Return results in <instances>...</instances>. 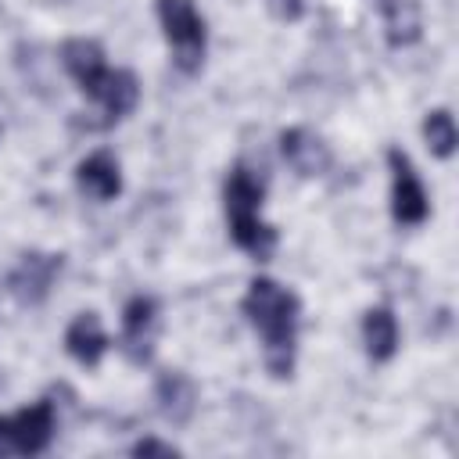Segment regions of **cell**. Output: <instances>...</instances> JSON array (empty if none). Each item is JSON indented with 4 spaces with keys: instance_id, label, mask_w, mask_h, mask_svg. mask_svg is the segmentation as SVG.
Here are the masks:
<instances>
[{
    "instance_id": "15",
    "label": "cell",
    "mask_w": 459,
    "mask_h": 459,
    "mask_svg": "<svg viewBox=\"0 0 459 459\" xmlns=\"http://www.w3.org/2000/svg\"><path fill=\"white\" fill-rule=\"evenodd\" d=\"M423 140H427V147H430L434 158H452V154H455V143H459L452 111L434 108V111L423 118Z\"/></svg>"
},
{
    "instance_id": "9",
    "label": "cell",
    "mask_w": 459,
    "mask_h": 459,
    "mask_svg": "<svg viewBox=\"0 0 459 459\" xmlns=\"http://www.w3.org/2000/svg\"><path fill=\"white\" fill-rule=\"evenodd\" d=\"M280 154L298 176H323L330 169V147L301 126H290L280 133Z\"/></svg>"
},
{
    "instance_id": "5",
    "label": "cell",
    "mask_w": 459,
    "mask_h": 459,
    "mask_svg": "<svg viewBox=\"0 0 459 459\" xmlns=\"http://www.w3.org/2000/svg\"><path fill=\"white\" fill-rule=\"evenodd\" d=\"M57 420H54V402L39 398L14 416H0V459L4 455H39L54 441Z\"/></svg>"
},
{
    "instance_id": "11",
    "label": "cell",
    "mask_w": 459,
    "mask_h": 459,
    "mask_svg": "<svg viewBox=\"0 0 459 459\" xmlns=\"http://www.w3.org/2000/svg\"><path fill=\"white\" fill-rule=\"evenodd\" d=\"M154 398H158V412H161L169 423H176V427H183V423L194 416V409H197V387H194V380H190L186 373H179V369H165V373L158 377Z\"/></svg>"
},
{
    "instance_id": "4",
    "label": "cell",
    "mask_w": 459,
    "mask_h": 459,
    "mask_svg": "<svg viewBox=\"0 0 459 459\" xmlns=\"http://www.w3.org/2000/svg\"><path fill=\"white\" fill-rule=\"evenodd\" d=\"M158 22L165 29V39L172 47V61L183 75L201 72L204 65V47H208V32H204V18L197 14L194 0H158Z\"/></svg>"
},
{
    "instance_id": "16",
    "label": "cell",
    "mask_w": 459,
    "mask_h": 459,
    "mask_svg": "<svg viewBox=\"0 0 459 459\" xmlns=\"http://www.w3.org/2000/svg\"><path fill=\"white\" fill-rule=\"evenodd\" d=\"M133 455H165V459H176L179 448L169 445V441H158V437H143V441L133 445Z\"/></svg>"
},
{
    "instance_id": "3",
    "label": "cell",
    "mask_w": 459,
    "mask_h": 459,
    "mask_svg": "<svg viewBox=\"0 0 459 459\" xmlns=\"http://www.w3.org/2000/svg\"><path fill=\"white\" fill-rule=\"evenodd\" d=\"M262 194L265 186L244 169L237 165L230 176H226V186H222V197H226V219H230V237L240 251H247L255 262H269L276 244H280V233L258 219V208H262Z\"/></svg>"
},
{
    "instance_id": "7",
    "label": "cell",
    "mask_w": 459,
    "mask_h": 459,
    "mask_svg": "<svg viewBox=\"0 0 459 459\" xmlns=\"http://www.w3.org/2000/svg\"><path fill=\"white\" fill-rule=\"evenodd\" d=\"M65 258L54 255V251H29L22 255V262L7 273V294L18 301V305H43L57 273H61Z\"/></svg>"
},
{
    "instance_id": "6",
    "label": "cell",
    "mask_w": 459,
    "mask_h": 459,
    "mask_svg": "<svg viewBox=\"0 0 459 459\" xmlns=\"http://www.w3.org/2000/svg\"><path fill=\"white\" fill-rule=\"evenodd\" d=\"M387 169H391V215L398 226H420L430 215L427 190L402 147L387 151Z\"/></svg>"
},
{
    "instance_id": "10",
    "label": "cell",
    "mask_w": 459,
    "mask_h": 459,
    "mask_svg": "<svg viewBox=\"0 0 459 459\" xmlns=\"http://www.w3.org/2000/svg\"><path fill=\"white\" fill-rule=\"evenodd\" d=\"M75 183L86 197L93 201H115L122 194V172H118V161L111 151H93L79 161L75 169Z\"/></svg>"
},
{
    "instance_id": "8",
    "label": "cell",
    "mask_w": 459,
    "mask_h": 459,
    "mask_svg": "<svg viewBox=\"0 0 459 459\" xmlns=\"http://www.w3.org/2000/svg\"><path fill=\"white\" fill-rule=\"evenodd\" d=\"M154 333H158V305L154 298H129L122 308V337L118 348L133 366H147L154 355Z\"/></svg>"
},
{
    "instance_id": "13",
    "label": "cell",
    "mask_w": 459,
    "mask_h": 459,
    "mask_svg": "<svg viewBox=\"0 0 459 459\" xmlns=\"http://www.w3.org/2000/svg\"><path fill=\"white\" fill-rule=\"evenodd\" d=\"M384 18V36L391 47H412L423 32L416 0H373Z\"/></svg>"
},
{
    "instance_id": "17",
    "label": "cell",
    "mask_w": 459,
    "mask_h": 459,
    "mask_svg": "<svg viewBox=\"0 0 459 459\" xmlns=\"http://www.w3.org/2000/svg\"><path fill=\"white\" fill-rule=\"evenodd\" d=\"M273 11L283 22H298L305 14V0H273Z\"/></svg>"
},
{
    "instance_id": "1",
    "label": "cell",
    "mask_w": 459,
    "mask_h": 459,
    "mask_svg": "<svg viewBox=\"0 0 459 459\" xmlns=\"http://www.w3.org/2000/svg\"><path fill=\"white\" fill-rule=\"evenodd\" d=\"M240 308L262 337L269 377L287 380L294 373V351H298V316H301L298 294L269 276H255L247 283Z\"/></svg>"
},
{
    "instance_id": "12",
    "label": "cell",
    "mask_w": 459,
    "mask_h": 459,
    "mask_svg": "<svg viewBox=\"0 0 459 459\" xmlns=\"http://www.w3.org/2000/svg\"><path fill=\"white\" fill-rule=\"evenodd\" d=\"M65 348H68V355H72L79 366H90V369L104 359V351H108V333H104L97 312H79V316L68 323V330H65Z\"/></svg>"
},
{
    "instance_id": "14",
    "label": "cell",
    "mask_w": 459,
    "mask_h": 459,
    "mask_svg": "<svg viewBox=\"0 0 459 459\" xmlns=\"http://www.w3.org/2000/svg\"><path fill=\"white\" fill-rule=\"evenodd\" d=\"M362 341H366V355L373 362H387L398 351V319L391 308H369L362 316Z\"/></svg>"
},
{
    "instance_id": "2",
    "label": "cell",
    "mask_w": 459,
    "mask_h": 459,
    "mask_svg": "<svg viewBox=\"0 0 459 459\" xmlns=\"http://www.w3.org/2000/svg\"><path fill=\"white\" fill-rule=\"evenodd\" d=\"M61 65L79 82V90L97 104L104 115L100 126H111L115 118H126L140 100V82L129 68H108L104 47L97 39H65L61 43Z\"/></svg>"
}]
</instances>
